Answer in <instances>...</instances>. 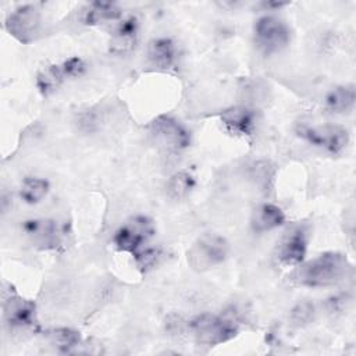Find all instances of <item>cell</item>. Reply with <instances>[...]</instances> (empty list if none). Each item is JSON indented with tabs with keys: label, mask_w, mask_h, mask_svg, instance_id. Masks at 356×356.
<instances>
[{
	"label": "cell",
	"mask_w": 356,
	"mask_h": 356,
	"mask_svg": "<svg viewBox=\"0 0 356 356\" xmlns=\"http://www.w3.org/2000/svg\"><path fill=\"white\" fill-rule=\"evenodd\" d=\"M349 268L350 264L342 253L325 252L300 266L298 281L312 288L328 286L342 281Z\"/></svg>",
	"instance_id": "cell-1"
},
{
	"label": "cell",
	"mask_w": 356,
	"mask_h": 356,
	"mask_svg": "<svg viewBox=\"0 0 356 356\" xmlns=\"http://www.w3.org/2000/svg\"><path fill=\"white\" fill-rule=\"evenodd\" d=\"M189 328L196 342L209 348L224 343L238 334V327L234 321L210 313H202L193 317L189 323Z\"/></svg>",
	"instance_id": "cell-2"
},
{
	"label": "cell",
	"mask_w": 356,
	"mask_h": 356,
	"mask_svg": "<svg viewBox=\"0 0 356 356\" xmlns=\"http://www.w3.org/2000/svg\"><path fill=\"white\" fill-rule=\"evenodd\" d=\"M296 134L309 145L320 147L331 154L341 153L349 142L348 131L343 127L334 125V124H325V125L299 124L296 128Z\"/></svg>",
	"instance_id": "cell-3"
},
{
	"label": "cell",
	"mask_w": 356,
	"mask_h": 356,
	"mask_svg": "<svg viewBox=\"0 0 356 356\" xmlns=\"http://www.w3.org/2000/svg\"><path fill=\"white\" fill-rule=\"evenodd\" d=\"M228 242L218 234H204L192 245L188 252L189 264L199 270H209L222 263L228 254Z\"/></svg>",
	"instance_id": "cell-4"
},
{
	"label": "cell",
	"mask_w": 356,
	"mask_h": 356,
	"mask_svg": "<svg viewBox=\"0 0 356 356\" xmlns=\"http://www.w3.org/2000/svg\"><path fill=\"white\" fill-rule=\"evenodd\" d=\"M254 42L266 54H274L285 49L289 43V28L284 21L274 15L260 17L253 28Z\"/></svg>",
	"instance_id": "cell-5"
},
{
	"label": "cell",
	"mask_w": 356,
	"mask_h": 356,
	"mask_svg": "<svg viewBox=\"0 0 356 356\" xmlns=\"http://www.w3.org/2000/svg\"><path fill=\"white\" fill-rule=\"evenodd\" d=\"M150 134L159 146L170 152H181L191 145L189 131L170 115L154 118L150 124Z\"/></svg>",
	"instance_id": "cell-6"
},
{
	"label": "cell",
	"mask_w": 356,
	"mask_h": 356,
	"mask_svg": "<svg viewBox=\"0 0 356 356\" xmlns=\"http://www.w3.org/2000/svg\"><path fill=\"white\" fill-rule=\"evenodd\" d=\"M153 235V222L145 216H138L115 231L113 243L118 250L135 254Z\"/></svg>",
	"instance_id": "cell-7"
},
{
	"label": "cell",
	"mask_w": 356,
	"mask_h": 356,
	"mask_svg": "<svg viewBox=\"0 0 356 356\" xmlns=\"http://www.w3.org/2000/svg\"><path fill=\"white\" fill-rule=\"evenodd\" d=\"M40 28V13L32 4H25L15 8L6 19L7 32L22 43L35 40Z\"/></svg>",
	"instance_id": "cell-8"
},
{
	"label": "cell",
	"mask_w": 356,
	"mask_h": 356,
	"mask_svg": "<svg viewBox=\"0 0 356 356\" xmlns=\"http://www.w3.org/2000/svg\"><path fill=\"white\" fill-rule=\"evenodd\" d=\"M309 243V231L299 225L289 229L278 243L277 259L282 266H298L305 260Z\"/></svg>",
	"instance_id": "cell-9"
},
{
	"label": "cell",
	"mask_w": 356,
	"mask_h": 356,
	"mask_svg": "<svg viewBox=\"0 0 356 356\" xmlns=\"http://www.w3.org/2000/svg\"><path fill=\"white\" fill-rule=\"evenodd\" d=\"M26 236L40 249H56L63 239V234L54 220L33 218L22 224Z\"/></svg>",
	"instance_id": "cell-10"
},
{
	"label": "cell",
	"mask_w": 356,
	"mask_h": 356,
	"mask_svg": "<svg viewBox=\"0 0 356 356\" xmlns=\"http://www.w3.org/2000/svg\"><path fill=\"white\" fill-rule=\"evenodd\" d=\"M3 316L11 328H31L36 323L35 305L15 293L4 300Z\"/></svg>",
	"instance_id": "cell-11"
},
{
	"label": "cell",
	"mask_w": 356,
	"mask_h": 356,
	"mask_svg": "<svg viewBox=\"0 0 356 356\" xmlns=\"http://www.w3.org/2000/svg\"><path fill=\"white\" fill-rule=\"evenodd\" d=\"M138 36H139V22L136 17L129 15L127 18H122L111 32L110 44H108L110 53L115 56H124L131 53L138 43Z\"/></svg>",
	"instance_id": "cell-12"
},
{
	"label": "cell",
	"mask_w": 356,
	"mask_h": 356,
	"mask_svg": "<svg viewBox=\"0 0 356 356\" xmlns=\"http://www.w3.org/2000/svg\"><path fill=\"white\" fill-rule=\"evenodd\" d=\"M221 121L235 135H252L256 125L254 113L243 106H232L224 110L221 113Z\"/></svg>",
	"instance_id": "cell-13"
},
{
	"label": "cell",
	"mask_w": 356,
	"mask_h": 356,
	"mask_svg": "<svg viewBox=\"0 0 356 356\" xmlns=\"http://www.w3.org/2000/svg\"><path fill=\"white\" fill-rule=\"evenodd\" d=\"M147 58L159 70H170L177 61V44L170 38H156L147 46Z\"/></svg>",
	"instance_id": "cell-14"
},
{
	"label": "cell",
	"mask_w": 356,
	"mask_h": 356,
	"mask_svg": "<svg viewBox=\"0 0 356 356\" xmlns=\"http://www.w3.org/2000/svg\"><path fill=\"white\" fill-rule=\"evenodd\" d=\"M285 222V213L281 207L273 203H263L257 206L250 218L252 229L256 232H267L281 227Z\"/></svg>",
	"instance_id": "cell-15"
},
{
	"label": "cell",
	"mask_w": 356,
	"mask_h": 356,
	"mask_svg": "<svg viewBox=\"0 0 356 356\" xmlns=\"http://www.w3.org/2000/svg\"><path fill=\"white\" fill-rule=\"evenodd\" d=\"M356 102V90L353 85H341L331 89L325 96V107L335 114L349 113Z\"/></svg>",
	"instance_id": "cell-16"
},
{
	"label": "cell",
	"mask_w": 356,
	"mask_h": 356,
	"mask_svg": "<svg viewBox=\"0 0 356 356\" xmlns=\"http://www.w3.org/2000/svg\"><path fill=\"white\" fill-rule=\"evenodd\" d=\"M121 15V10L114 3L93 1L83 11L82 21L86 25H99L104 21H117Z\"/></svg>",
	"instance_id": "cell-17"
},
{
	"label": "cell",
	"mask_w": 356,
	"mask_h": 356,
	"mask_svg": "<svg viewBox=\"0 0 356 356\" xmlns=\"http://www.w3.org/2000/svg\"><path fill=\"white\" fill-rule=\"evenodd\" d=\"M67 79L61 64H51L42 68L36 76V86L42 95L53 93Z\"/></svg>",
	"instance_id": "cell-18"
},
{
	"label": "cell",
	"mask_w": 356,
	"mask_h": 356,
	"mask_svg": "<svg viewBox=\"0 0 356 356\" xmlns=\"http://www.w3.org/2000/svg\"><path fill=\"white\" fill-rule=\"evenodd\" d=\"M50 185L46 179L39 177H26L19 188L21 199L28 204H36L42 202L49 193Z\"/></svg>",
	"instance_id": "cell-19"
},
{
	"label": "cell",
	"mask_w": 356,
	"mask_h": 356,
	"mask_svg": "<svg viewBox=\"0 0 356 356\" xmlns=\"http://www.w3.org/2000/svg\"><path fill=\"white\" fill-rule=\"evenodd\" d=\"M49 338L61 353H71L81 345V334L72 328H54L49 332Z\"/></svg>",
	"instance_id": "cell-20"
},
{
	"label": "cell",
	"mask_w": 356,
	"mask_h": 356,
	"mask_svg": "<svg viewBox=\"0 0 356 356\" xmlns=\"http://www.w3.org/2000/svg\"><path fill=\"white\" fill-rule=\"evenodd\" d=\"M195 186V178L188 171L175 172L167 182V192L174 199H182Z\"/></svg>",
	"instance_id": "cell-21"
},
{
	"label": "cell",
	"mask_w": 356,
	"mask_h": 356,
	"mask_svg": "<svg viewBox=\"0 0 356 356\" xmlns=\"http://www.w3.org/2000/svg\"><path fill=\"white\" fill-rule=\"evenodd\" d=\"M160 249L159 248H152V246H146V248H142L140 250H138L134 256L135 259V263L136 266L142 270V271H146L149 268H152L159 257H160Z\"/></svg>",
	"instance_id": "cell-22"
},
{
	"label": "cell",
	"mask_w": 356,
	"mask_h": 356,
	"mask_svg": "<svg viewBox=\"0 0 356 356\" xmlns=\"http://www.w3.org/2000/svg\"><path fill=\"white\" fill-rule=\"evenodd\" d=\"M67 78H78L86 71V64L81 57H70L61 63Z\"/></svg>",
	"instance_id": "cell-23"
}]
</instances>
